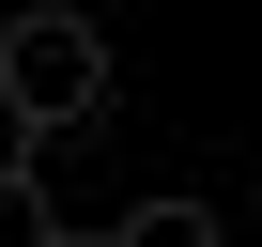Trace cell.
Returning <instances> with one entry per match:
<instances>
[{"mask_svg": "<svg viewBox=\"0 0 262 247\" xmlns=\"http://www.w3.org/2000/svg\"><path fill=\"white\" fill-rule=\"evenodd\" d=\"M16 186H31V139H0V201H16Z\"/></svg>", "mask_w": 262, "mask_h": 247, "instance_id": "3957f363", "label": "cell"}, {"mask_svg": "<svg viewBox=\"0 0 262 247\" xmlns=\"http://www.w3.org/2000/svg\"><path fill=\"white\" fill-rule=\"evenodd\" d=\"M93 247H231V216H216V201H123Z\"/></svg>", "mask_w": 262, "mask_h": 247, "instance_id": "7a4b0ae2", "label": "cell"}, {"mask_svg": "<svg viewBox=\"0 0 262 247\" xmlns=\"http://www.w3.org/2000/svg\"><path fill=\"white\" fill-rule=\"evenodd\" d=\"M108 108V31L77 0H16L0 16V139H77Z\"/></svg>", "mask_w": 262, "mask_h": 247, "instance_id": "6da1fadb", "label": "cell"}]
</instances>
